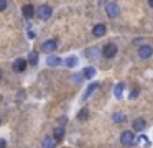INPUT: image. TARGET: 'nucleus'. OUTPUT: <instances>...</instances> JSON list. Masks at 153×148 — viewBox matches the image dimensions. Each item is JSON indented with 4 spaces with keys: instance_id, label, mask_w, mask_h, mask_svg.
Returning <instances> with one entry per match:
<instances>
[{
    "instance_id": "19",
    "label": "nucleus",
    "mask_w": 153,
    "mask_h": 148,
    "mask_svg": "<svg viewBox=\"0 0 153 148\" xmlns=\"http://www.w3.org/2000/svg\"><path fill=\"white\" fill-rule=\"evenodd\" d=\"M36 61H38V54L36 53H30V54H28V59H27V62H31V64H36Z\"/></svg>"
},
{
    "instance_id": "8",
    "label": "nucleus",
    "mask_w": 153,
    "mask_h": 148,
    "mask_svg": "<svg viewBox=\"0 0 153 148\" xmlns=\"http://www.w3.org/2000/svg\"><path fill=\"white\" fill-rule=\"evenodd\" d=\"M105 31H107V28H105V25H104V23H99V25H96L92 28V35L97 36V38L104 36V35H105Z\"/></svg>"
},
{
    "instance_id": "10",
    "label": "nucleus",
    "mask_w": 153,
    "mask_h": 148,
    "mask_svg": "<svg viewBox=\"0 0 153 148\" xmlns=\"http://www.w3.org/2000/svg\"><path fill=\"white\" fill-rule=\"evenodd\" d=\"M46 64L51 66V68L59 66L61 64V58H58V56H48V58H46Z\"/></svg>"
},
{
    "instance_id": "25",
    "label": "nucleus",
    "mask_w": 153,
    "mask_h": 148,
    "mask_svg": "<svg viewBox=\"0 0 153 148\" xmlns=\"http://www.w3.org/2000/svg\"><path fill=\"white\" fill-rule=\"evenodd\" d=\"M0 77H2V71H0Z\"/></svg>"
},
{
    "instance_id": "14",
    "label": "nucleus",
    "mask_w": 153,
    "mask_h": 148,
    "mask_svg": "<svg viewBox=\"0 0 153 148\" xmlns=\"http://www.w3.org/2000/svg\"><path fill=\"white\" fill-rule=\"evenodd\" d=\"M82 76H84L86 79H92L94 76H96V69H94L92 66H89V68H86V69L82 71Z\"/></svg>"
},
{
    "instance_id": "13",
    "label": "nucleus",
    "mask_w": 153,
    "mask_h": 148,
    "mask_svg": "<svg viewBox=\"0 0 153 148\" xmlns=\"http://www.w3.org/2000/svg\"><path fill=\"white\" fill-rule=\"evenodd\" d=\"M123 89H125V84H123V82H119V84H117L115 87H114V94H115V97H117V99L122 97Z\"/></svg>"
},
{
    "instance_id": "7",
    "label": "nucleus",
    "mask_w": 153,
    "mask_h": 148,
    "mask_svg": "<svg viewBox=\"0 0 153 148\" xmlns=\"http://www.w3.org/2000/svg\"><path fill=\"white\" fill-rule=\"evenodd\" d=\"M27 59H22V58H18L17 61L13 62V71H17V72H22V71H25L27 69Z\"/></svg>"
},
{
    "instance_id": "12",
    "label": "nucleus",
    "mask_w": 153,
    "mask_h": 148,
    "mask_svg": "<svg viewBox=\"0 0 153 148\" xmlns=\"http://www.w3.org/2000/svg\"><path fill=\"white\" fill-rule=\"evenodd\" d=\"M145 120H143V118H135V120H133V123H132V127H133V130H143V128H145Z\"/></svg>"
},
{
    "instance_id": "9",
    "label": "nucleus",
    "mask_w": 153,
    "mask_h": 148,
    "mask_svg": "<svg viewBox=\"0 0 153 148\" xmlns=\"http://www.w3.org/2000/svg\"><path fill=\"white\" fill-rule=\"evenodd\" d=\"M22 12H23V16L25 18H31V16L35 15V8H33V5H25L23 8H22Z\"/></svg>"
},
{
    "instance_id": "5",
    "label": "nucleus",
    "mask_w": 153,
    "mask_h": 148,
    "mask_svg": "<svg viewBox=\"0 0 153 148\" xmlns=\"http://www.w3.org/2000/svg\"><path fill=\"white\" fill-rule=\"evenodd\" d=\"M133 141H135V135L132 132H123L120 135V143L122 145H133Z\"/></svg>"
},
{
    "instance_id": "22",
    "label": "nucleus",
    "mask_w": 153,
    "mask_h": 148,
    "mask_svg": "<svg viewBox=\"0 0 153 148\" xmlns=\"http://www.w3.org/2000/svg\"><path fill=\"white\" fill-rule=\"evenodd\" d=\"M137 95H138V89H133V92L130 94V99H135Z\"/></svg>"
},
{
    "instance_id": "15",
    "label": "nucleus",
    "mask_w": 153,
    "mask_h": 148,
    "mask_svg": "<svg viewBox=\"0 0 153 148\" xmlns=\"http://www.w3.org/2000/svg\"><path fill=\"white\" fill-rule=\"evenodd\" d=\"M54 141H56V140H54L53 137H46L43 140V148H54V145H56Z\"/></svg>"
},
{
    "instance_id": "23",
    "label": "nucleus",
    "mask_w": 153,
    "mask_h": 148,
    "mask_svg": "<svg viewBox=\"0 0 153 148\" xmlns=\"http://www.w3.org/2000/svg\"><path fill=\"white\" fill-rule=\"evenodd\" d=\"M5 147H7V141L4 138H0V148H5Z\"/></svg>"
},
{
    "instance_id": "18",
    "label": "nucleus",
    "mask_w": 153,
    "mask_h": 148,
    "mask_svg": "<svg viewBox=\"0 0 153 148\" xmlns=\"http://www.w3.org/2000/svg\"><path fill=\"white\" fill-rule=\"evenodd\" d=\"M76 64H77V58H76V56H69V58L66 59V66H68V68H74Z\"/></svg>"
},
{
    "instance_id": "16",
    "label": "nucleus",
    "mask_w": 153,
    "mask_h": 148,
    "mask_svg": "<svg viewBox=\"0 0 153 148\" xmlns=\"http://www.w3.org/2000/svg\"><path fill=\"white\" fill-rule=\"evenodd\" d=\"M63 137H64V128L63 127H58L56 130H54V140H63Z\"/></svg>"
},
{
    "instance_id": "17",
    "label": "nucleus",
    "mask_w": 153,
    "mask_h": 148,
    "mask_svg": "<svg viewBox=\"0 0 153 148\" xmlns=\"http://www.w3.org/2000/svg\"><path fill=\"white\" fill-rule=\"evenodd\" d=\"M112 118H114V122H115V123H122V122H125L127 117L123 114H120V112H117V114L112 115Z\"/></svg>"
},
{
    "instance_id": "24",
    "label": "nucleus",
    "mask_w": 153,
    "mask_h": 148,
    "mask_svg": "<svg viewBox=\"0 0 153 148\" xmlns=\"http://www.w3.org/2000/svg\"><path fill=\"white\" fill-rule=\"evenodd\" d=\"M148 5H150V7H152V8H153V0H150V2H148Z\"/></svg>"
},
{
    "instance_id": "21",
    "label": "nucleus",
    "mask_w": 153,
    "mask_h": 148,
    "mask_svg": "<svg viewBox=\"0 0 153 148\" xmlns=\"http://www.w3.org/2000/svg\"><path fill=\"white\" fill-rule=\"evenodd\" d=\"M7 5H8L7 0H0V12H4V10L7 8Z\"/></svg>"
},
{
    "instance_id": "6",
    "label": "nucleus",
    "mask_w": 153,
    "mask_h": 148,
    "mask_svg": "<svg viewBox=\"0 0 153 148\" xmlns=\"http://www.w3.org/2000/svg\"><path fill=\"white\" fill-rule=\"evenodd\" d=\"M56 48H58V41H56V39H48V41H45L43 46H41V49H43L45 53L56 51Z\"/></svg>"
},
{
    "instance_id": "4",
    "label": "nucleus",
    "mask_w": 153,
    "mask_h": 148,
    "mask_svg": "<svg viewBox=\"0 0 153 148\" xmlns=\"http://www.w3.org/2000/svg\"><path fill=\"white\" fill-rule=\"evenodd\" d=\"M51 13H53V10H51L50 5H41L40 8H38V18L40 20H48L51 16Z\"/></svg>"
},
{
    "instance_id": "20",
    "label": "nucleus",
    "mask_w": 153,
    "mask_h": 148,
    "mask_svg": "<svg viewBox=\"0 0 153 148\" xmlns=\"http://www.w3.org/2000/svg\"><path fill=\"white\" fill-rule=\"evenodd\" d=\"M87 115H89V110H87V109H82V110L77 114V117H79V120H86Z\"/></svg>"
},
{
    "instance_id": "3",
    "label": "nucleus",
    "mask_w": 153,
    "mask_h": 148,
    "mask_svg": "<svg viewBox=\"0 0 153 148\" xmlns=\"http://www.w3.org/2000/svg\"><path fill=\"white\" fill-rule=\"evenodd\" d=\"M152 54H153V48L150 45H142V46H138V56L142 59H148V58H152Z\"/></svg>"
},
{
    "instance_id": "2",
    "label": "nucleus",
    "mask_w": 153,
    "mask_h": 148,
    "mask_svg": "<svg viewBox=\"0 0 153 148\" xmlns=\"http://www.w3.org/2000/svg\"><path fill=\"white\" fill-rule=\"evenodd\" d=\"M105 12H107V16H109V18H115L120 10H119V5H117L115 2H107L105 3Z\"/></svg>"
},
{
    "instance_id": "1",
    "label": "nucleus",
    "mask_w": 153,
    "mask_h": 148,
    "mask_svg": "<svg viewBox=\"0 0 153 148\" xmlns=\"http://www.w3.org/2000/svg\"><path fill=\"white\" fill-rule=\"evenodd\" d=\"M117 51H119V49H117V46L114 45V43H107V45L102 48V56L107 58V59H112L114 56L117 54Z\"/></svg>"
},
{
    "instance_id": "11",
    "label": "nucleus",
    "mask_w": 153,
    "mask_h": 148,
    "mask_svg": "<svg viewBox=\"0 0 153 148\" xmlns=\"http://www.w3.org/2000/svg\"><path fill=\"white\" fill-rule=\"evenodd\" d=\"M96 89H99V82H92V84L89 86V87H87V91H86V94H84V100H86V99H89L91 95H92V92L96 91Z\"/></svg>"
}]
</instances>
